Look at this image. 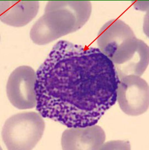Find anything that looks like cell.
Here are the masks:
<instances>
[{"mask_svg":"<svg viewBox=\"0 0 149 150\" xmlns=\"http://www.w3.org/2000/svg\"><path fill=\"white\" fill-rule=\"evenodd\" d=\"M149 62V47L141 40L135 51L126 62L115 67L119 79L129 75L141 76L148 68Z\"/></svg>","mask_w":149,"mask_h":150,"instance_id":"cell-9","label":"cell"},{"mask_svg":"<svg viewBox=\"0 0 149 150\" xmlns=\"http://www.w3.org/2000/svg\"><path fill=\"white\" fill-rule=\"evenodd\" d=\"M92 5L88 1H51L45 14L30 32L35 44L45 45L80 29L88 21Z\"/></svg>","mask_w":149,"mask_h":150,"instance_id":"cell-2","label":"cell"},{"mask_svg":"<svg viewBox=\"0 0 149 150\" xmlns=\"http://www.w3.org/2000/svg\"><path fill=\"white\" fill-rule=\"evenodd\" d=\"M39 7L37 1H1L0 19L10 26L22 27L36 16Z\"/></svg>","mask_w":149,"mask_h":150,"instance_id":"cell-8","label":"cell"},{"mask_svg":"<svg viewBox=\"0 0 149 150\" xmlns=\"http://www.w3.org/2000/svg\"><path fill=\"white\" fill-rule=\"evenodd\" d=\"M36 73L29 66H21L11 73L7 81V98L15 108L31 109L37 106Z\"/></svg>","mask_w":149,"mask_h":150,"instance_id":"cell-6","label":"cell"},{"mask_svg":"<svg viewBox=\"0 0 149 150\" xmlns=\"http://www.w3.org/2000/svg\"><path fill=\"white\" fill-rule=\"evenodd\" d=\"M36 75L37 111L68 128L96 125L116 102L115 66L97 48L59 41Z\"/></svg>","mask_w":149,"mask_h":150,"instance_id":"cell-1","label":"cell"},{"mask_svg":"<svg viewBox=\"0 0 149 150\" xmlns=\"http://www.w3.org/2000/svg\"><path fill=\"white\" fill-rule=\"evenodd\" d=\"M116 101L121 109L129 116L142 115L149 109V85L140 76L129 75L119 79Z\"/></svg>","mask_w":149,"mask_h":150,"instance_id":"cell-5","label":"cell"},{"mask_svg":"<svg viewBox=\"0 0 149 150\" xmlns=\"http://www.w3.org/2000/svg\"><path fill=\"white\" fill-rule=\"evenodd\" d=\"M45 129V123L39 112H21L5 122L2 139L8 150H32L40 141Z\"/></svg>","mask_w":149,"mask_h":150,"instance_id":"cell-3","label":"cell"},{"mask_svg":"<svg viewBox=\"0 0 149 150\" xmlns=\"http://www.w3.org/2000/svg\"><path fill=\"white\" fill-rule=\"evenodd\" d=\"M99 49L115 67L123 64L137 47V39L128 25L120 19H112L100 29L97 36Z\"/></svg>","mask_w":149,"mask_h":150,"instance_id":"cell-4","label":"cell"},{"mask_svg":"<svg viewBox=\"0 0 149 150\" xmlns=\"http://www.w3.org/2000/svg\"><path fill=\"white\" fill-rule=\"evenodd\" d=\"M106 136L100 126L71 127L61 136L62 149L64 150H101Z\"/></svg>","mask_w":149,"mask_h":150,"instance_id":"cell-7","label":"cell"}]
</instances>
